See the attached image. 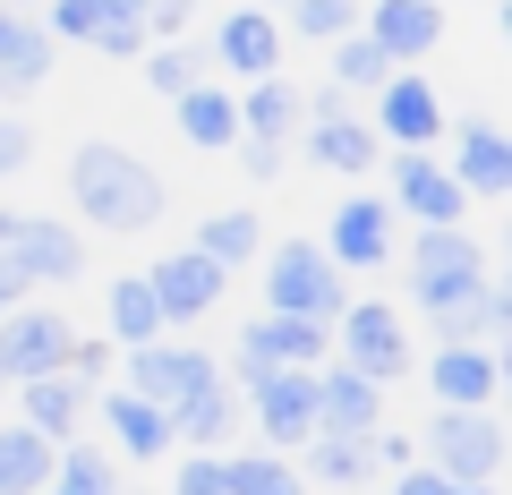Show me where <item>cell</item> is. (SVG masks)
<instances>
[{
	"instance_id": "obj_1",
	"label": "cell",
	"mask_w": 512,
	"mask_h": 495,
	"mask_svg": "<svg viewBox=\"0 0 512 495\" xmlns=\"http://www.w3.org/2000/svg\"><path fill=\"white\" fill-rule=\"evenodd\" d=\"M171 205V180L146 163L137 146L120 137H86L69 154V214L77 231H103V239H146Z\"/></svg>"
},
{
	"instance_id": "obj_2",
	"label": "cell",
	"mask_w": 512,
	"mask_h": 495,
	"mask_svg": "<svg viewBox=\"0 0 512 495\" xmlns=\"http://www.w3.org/2000/svg\"><path fill=\"white\" fill-rule=\"evenodd\" d=\"M402 274H410V308H419L427 325L495 282V274H487V239H478L470 222H453V231H419V239L402 248Z\"/></svg>"
},
{
	"instance_id": "obj_3",
	"label": "cell",
	"mask_w": 512,
	"mask_h": 495,
	"mask_svg": "<svg viewBox=\"0 0 512 495\" xmlns=\"http://www.w3.org/2000/svg\"><path fill=\"white\" fill-rule=\"evenodd\" d=\"M265 316H299V325H333L350 308V274L316 248V239H265Z\"/></svg>"
},
{
	"instance_id": "obj_4",
	"label": "cell",
	"mask_w": 512,
	"mask_h": 495,
	"mask_svg": "<svg viewBox=\"0 0 512 495\" xmlns=\"http://www.w3.org/2000/svg\"><path fill=\"white\" fill-rule=\"evenodd\" d=\"M419 461L453 487H495L504 478V419L495 410H436L419 436Z\"/></svg>"
},
{
	"instance_id": "obj_5",
	"label": "cell",
	"mask_w": 512,
	"mask_h": 495,
	"mask_svg": "<svg viewBox=\"0 0 512 495\" xmlns=\"http://www.w3.org/2000/svg\"><path fill=\"white\" fill-rule=\"evenodd\" d=\"M444 86L427 69H393L376 94H367V129H376V146H393V154H436L444 146Z\"/></svg>"
},
{
	"instance_id": "obj_6",
	"label": "cell",
	"mask_w": 512,
	"mask_h": 495,
	"mask_svg": "<svg viewBox=\"0 0 512 495\" xmlns=\"http://www.w3.org/2000/svg\"><path fill=\"white\" fill-rule=\"evenodd\" d=\"M333 359L350 367V376H367V385H393V376H410V316L384 308V299H350L342 316H333Z\"/></svg>"
},
{
	"instance_id": "obj_7",
	"label": "cell",
	"mask_w": 512,
	"mask_h": 495,
	"mask_svg": "<svg viewBox=\"0 0 512 495\" xmlns=\"http://www.w3.org/2000/svg\"><path fill=\"white\" fill-rule=\"evenodd\" d=\"M291 146L316 171H333V180H376V154H384L376 129H367V111H350V94H333V86L308 94V120H299Z\"/></svg>"
},
{
	"instance_id": "obj_8",
	"label": "cell",
	"mask_w": 512,
	"mask_h": 495,
	"mask_svg": "<svg viewBox=\"0 0 512 495\" xmlns=\"http://www.w3.org/2000/svg\"><path fill=\"white\" fill-rule=\"evenodd\" d=\"M0 248L26 274V291H60V282L86 274V231L69 214H18V205H0Z\"/></svg>"
},
{
	"instance_id": "obj_9",
	"label": "cell",
	"mask_w": 512,
	"mask_h": 495,
	"mask_svg": "<svg viewBox=\"0 0 512 495\" xmlns=\"http://www.w3.org/2000/svg\"><path fill=\"white\" fill-rule=\"evenodd\" d=\"M120 385L171 419L180 402H197V393L222 385V359H214V350H197V342H171V333H163V342H146V350H128V359H120Z\"/></svg>"
},
{
	"instance_id": "obj_10",
	"label": "cell",
	"mask_w": 512,
	"mask_h": 495,
	"mask_svg": "<svg viewBox=\"0 0 512 495\" xmlns=\"http://www.w3.org/2000/svg\"><path fill=\"white\" fill-rule=\"evenodd\" d=\"M69 342H77L69 308H52V299L9 308L0 316V385L18 393V385H35V376H60V367H69Z\"/></svg>"
},
{
	"instance_id": "obj_11",
	"label": "cell",
	"mask_w": 512,
	"mask_h": 495,
	"mask_svg": "<svg viewBox=\"0 0 512 495\" xmlns=\"http://www.w3.org/2000/svg\"><path fill=\"white\" fill-rule=\"evenodd\" d=\"M384 205H393V222H419V231H453L461 214H470V197L453 188V171H444V154H393L384 163Z\"/></svg>"
},
{
	"instance_id": "obj_12",
	"label": "cell",
	"mask_w": 512,
	"mask_h": 495,
	"mask_svg": "<svg viewBox=\"0 0 512 495\" xmlns=\"http://www.w3.org/2000/svg\"><path fill=\"white\" fill-rule=\"evenodd\" d=\"M197 52H205V69L256 86V77H282V52H291V43H282V18H274V9H239V0H231Z\"/></svg>"
},
{
	"instance_id": "obj_13",
	"label": "cell",
	"mask_w": 512,
	"mask_h": 495,
	"mask_svg": "<svg viewBox=\"0 0 512 495\" xmlns=\"http://www.w3.org/2000/svg\"><path fill=\"white\" fill-rule=\"evenodd\" d=\"M342 274H376V265H393L402 257V222H393V205L376 197V188H359V197H342L333 205V222H325V239H316Z\"/></svg>"
},
{
	"instance_id": "obj_14",
	"label": "cell",
	"mask_w": 512,
	"mask_h": 495,
	"mask_svg": "<svg viewBox=\"0 0 512 495\" xmlns=\"http://www.w3.org/2000/svg\"><path fill=\"white\" fill-rule=\"evenodd\" d=\"M444 137H453V154H444V171H453L461 197H512V137L495 111H453L444 120Z\"/></svg>"
},
{
	"instance_id": "obj_15",
	"label": "cell",
	"mask_w": 512,
	"mask_h": 495,
	"mask_svg": "<svg viewBox=\"0 0 512 495\" xmlns=\"http://www.w3.org/2000/svg\"><path fill=\"white\" fill-rule=\"evenodd\" d=\"M146 291H154V308H163V325L180 333V325H197V316L222 308L231 274H222L214 257H197V248H163V257L146 265Z\"/></svg>"
},
{
	"instance_id": "obj_16",
	"label": "cell",
	"mask_w": 512,
	"mask_h": 495,
	"mask_svg": "<svg viewBox=\"0 0 512 495\" xmlns=\"http://www.w3.org/2000/svg\"><path fill=\"white\" fill-rule=\"evenodd\" d=\"M359 35L376 43L393 69H427V60L444 52V0H367Z\"/></svg>"
},
{
	"instance_id": "obj_17",
	"label": "cell",
	"mask_w": 512,
	"mask_h": 495,
	"mask_svg": "<svg viewBox=\"0 0 512 495\" xmlns=\"http://www.w3.org/2000/svg\"><path fill=\"white\" fill-rule=\"evenodd\" d=\"M427 393H436V410H495V393H504V359H495V350H470V342H436V359H427Z\"/></svg>"
},
{
	"instance_id": "obj_18",
	"label": "cell",
	"mask_w": 512,
	"mask_h": 495,
	"mask_svg": "<svg viewBox=\"0 0 512 495\" xmlns=\"http://www.w3.org/2000/svg\"><path fill=\"white\" fill-rule=\"evenodd\" d=\"M248 419L265 436V453H299L316 436V376H265L248 393Z\"/></svg>"
},
{
	"instance_id": "obj_19",
	"label": "cell",
	"mask_w": 512,
	"mask_h": 495,
	"mask_svg": "<svg viewBox=\"0 0 512 495\" xmlns=\"http://www.w3.org/2000/svg\"><path fill=\"white\" fill-rule=\"evenodd\" d=\"M376 427H384V393L367 385V376H350L342 359H325V367H316V436L367 444Z\"/></svg>"
},
{
	"instance_id": "obj_20",
	"label": "cell",
	"mask_w": 512,
	"mask_h": 495,
	"mask_svg": "<svg viewBox=\"0 0 512 495\" xmlns=\"http://www.w3.org/2000/svg\"><path fill=\"white\" fill-rule=\"evenodd\" d=\"M86 419H103L111 453H128V461H171V419H163L154 402H137L128 385H103Z\"/></svg>"
},
{
	"instance_id": "obj_21",
	"label": "cell",
	"mask_w": 512,
	"mask_h": 495,
	"mask_svg": "<svg viewBox=\"0 0 512 495\" xmlns=\"http://www.w3.org/2000/svg\"><path fill=\"white\" fill-rule=\"evenodd\" d=\"M9 402H18V427H35L43 444H77V427H86L94 393L69 385V376H35V385H18Z\"/></svg>"
},
{
	"instance_id": "obj_22",
	"label": "cell",
	"mask_w": 512,
	"mask_h": 495,
	"mask_svg": "<svg viewBox=\"0 0 512 495\" xmlns=\"http://www.w3.org/2000/svg\"><path fill=\"white\" fill-rule=\"evenodd\" d=\"M171 129H180L197 154H231V146H239V103H231V86L205 77V86L171 94Z\"/></svg>"
},
{
	"instance_id": "obj_23",
	"label": "cell",
	"mask_w": 512,
	"mask_h": 495,
	"mask_svg": "<svg viewBox=\"0 0 512 495\" xmlns=\"http://www.w3.org/2000/svg\"><path fill=\"white\" fill-rule=\"evenodd\" d=\"M231 103H239V137H256V146H291L299 120H308V94H299L291 77H256Z\"/></svg>"
},
{
	"instance_id": "obj_24",
	"label": "cell",
	"mask_w": 512,
	"mask_h": 495,
	"mask_svg": "<svg viewBox=\"0 0 512 495\" xmlns=\"http://www.w3.org/2000/svg\"><path fill=\"white\" fill-rule=\"evenodd\" d=\"M163 308H154V291H146V274H111V291H103V342L120 350H146V342H163Z\"/></svg>"
},
{
	"instance_id": "obj_25",
	"label": "cell",
	"mask_w": 512,
	"mask_h": 495,
	"mask_svg": "<svg viewBox=\"0 0 512 495\" xmlns=\"http://www.w3.org/2000/svg\"><path fill=\"white\" fill-rule=\"evenodd\" d=\"M231 436H239V393L231 385H214V393L171 410V453H222Z\"/></svg>"
},
{
	"instance_id": "obj_26",
	"label": "cell",
	"mask_w": 512,
	"mask_h": 495,
	"mask_svg": "<svg viewBox=\"0 0 512 495\" xmlns=\"http://www.w3.org/2000/svg\"><path fill=\"white\" fill-rule=\"evenodd\" d=\"M188 248H197V257H214L222 274H231V265H256V257H265V222H256V205H214V214L197 222V239H188Z\"/></svg>"
},
{
	"instance_id": "obj_27",
	"label": "cell",
	"mask_w": 512,
	"mask_h": 495,
	"mask_svg": "<svg viewBox=\"0 0 512 495\" xmlns=\"http://www.w3.org/2000/svg\"><path fill=\"white\" fill-rule=\"evenodd\" d=\"M52 453H60V444H43L35 427L0 419V495H43V487H52Z\"/></svg>"
},
{
	"instance_id": "obj_28",
	"label": "cell",
	"mask_w": 512,
	"mask_h": 495,
	"mask_svg": "<svg viewBox=\"0 0 512 495\" xmlns=\"http://www.w3.org/2000/svg\"><path fill=\"white\" fill-rule=\"evenodd\" d=\"M52 60H60V43L43 35L35 18H9V43H0V94H35L43 77H52Z\"/></svg>"
},
{
	"instance_id": "obj_29",
	"label": "cell",
	"mask_w": 512,
	"mask_h": 495,
	"mask_svg": "<svg viewBox=\"0 0 512 495\" xmlns=\"http://www.w3.org/2000/svg\"><path fill=\"white\" fill-rule=\"evenodd\" d=\"M359 9L367 0H282L274 18H282V43H342V35H359Z\"/></svg>"
},
{
	"instance_id": "obj_30",
	"label": "cell",
	"mask_w": 512,
	"mask_h": 495,
	"mask_svg": "<svg viewBox=\"0 0 512 495\" xmlns=\"http://www.w3.org/2000/svg\"><path fill=\"white\" fill-rule=\"evenodd\" d=\"M504 325H512V299L487 282L478 299H461V308H444V316H436V342H470V350H495V342H504Z\"/></svg>"
},
{
	"instance_id": "obj_31",
	"label": "cell",
	"mask_w": 512,
	"mask_h": 495,
	"mask_svg": "<svg viewBox=\"0 0 512 495\" xmlns=\"http://www.w3.org/2000/svg\"><path fill=\"white\" fill-rule=\"evenodd\" d=\"M222 487L231 495H308L291 453H222Z\"/></svg>"
},
{
	"instance_id": "obj_32",
	"label": "cell",
	"mask_w": 512,
	"mask_h": 495,
	"mask_svg": "<svg viewBox=\"0 0 512 495\" xmlns=\"http://www.w3.org/2000/svg\"><path fill=\"white\" fill-rule=\"evenodd\" d=\"M299 453H308V470H299V478H316V487H367V478H376V453L350 444V436H308Z\"/></svg>"
},
{
	"instance_id": "obj_33",
	"label": "cell",
	"mask_w": 512,
	"mask_h": 495,
	"mask_svg": "<svg viewBox=\"0 0 512 495\" xmlns=\"http://www.w3.org/2000/svg\"><path fill=\"white\" fill-rule=\"evenodd\" d=\"M52 487L60 495H120V461L103 444H60L52 453Z\"/></svg>"
},
{
	"instance_id": "obj_34",
	"label": "cell",
	"mask_w": 512,
	"mask_h": 495,
	"mask_svg": "<svg viewBox=\"0 0 512 495\" xmlns=\"http://www.w3.org/2000/svg\"><path fill=\"white\" fill-rule=\"evenodd\" d=\"M137 69H146V86L163 94V103H171V94H188V86H205V77H214V69H205V52H197V43H146V52H137Z\"/></svg>"
},
{
	"instance_id": "obj_35",
	"label": "cell",
	"mask_w": 512,
	"mask_h": 495,
	"mask_svg": "<svg viewBox=\"0 0 512 495\" xmlns=\"http://www.w3.org/2000/svg\"><path fill=\"white\" fill-rule=\"evenodd\" d=\"M325 60H333V94H376L384 77H393V60H384V52H376L367 35H342V43H333Z\"/></svg>"
},
{
	"instance_id": "obj_36",
	"label": "cell",
	"mask_w": 512,
	"mask_h": 495,
	"mask_svg": "<svg viewBox=\"0 0 512 495\" xmlns=\"http://www.w3.org/2000/svg\"><path fill=\"white\" fill-rule=\"evenodd\" d=\"M60 376H69V385H86V393H103L111 376H120V350H111L103 333H77V342H69V367H60Z\"/></svg>"
},
{
	"instance_id": "obj_37",
	"label": "cell",
	"mask_w": 512,
	"mask_h": 495,
	"mask_svg": "<svg viewBox=\"0 0 512 495\" xmlns=\"http://www.w3.org/2000/svg\"><path fill=\"white\" fill-rule=\"evenodd\" d=\"M35 171V120H18V111H0V188L26 180Z\"/></svg>"
},
{
	"instance_id": "obj_38",
	"label": "cell",
	"mask_w": 512,
	"mask_h": 495,
	"mask_svg": "<svg viewBox=\"0 0 512 495\" xmlns=\"http://www.w3.org/2000/svg\"><path fill=\"white\" fill-rule=\"evenodd\" d=\"M171 495H231L222 487V453H180L171 461Z\"/></svg>"
},
{
	"instance_id": "obj_39",
	"label": "cell",
	"mask_w": 512,
	"mask_h": 495,
	"mask_svg": "<svg viewBox=\"0 0 512 495\" xmlns=\"http://www.w3.org/2000/svg\"><path fill=\"white\" fill-rule=\"evenodd\" d=\"M197 26V0H146V43H180Z\"/></svg>"
},
{
	"instance_id": "obj_40",
	"label": "cell",
	"mask_w": 512,
	"mask_h": 495,
	"mask_svg": "<svg viewBox=\"0 0 512 495\" xmlns=\"http://www.w3.org/2000/svg\"><path fill=\"white\" fill-rule=\"evenodd\" d=\"M393 495H495V487H453V478H436L427 461H410V470H393Z\"/></svg>"
},
{
	"instance_id": "obj_41",
	"label": "cell",
	"mask_w": 512,
	"mask_h": 495,
	"mask_svg": "<svg viewBox=\"0 0 512 495\" xmlns=\"http://www.w3.org/2000/svg\"><path fill=\"white\" fill-rule=\"evenodd\" d=\"M239 180H282V163H291V146H256V137H239Z\"/></svg>"
},
{
	"instance_id": "obj_42",
	"label": "cell",
	"mask_w": 512,
	"mask_h": 495,
	"mask_svg": "<svg viewBox=\"0 0 512 495\" xmlns=\"http://www.w3.org/2000/svg\"><path fill=\"white\" fill-rule=\"evenodd\" d=\"M367 453H376V470H410V461H419V436H367Z\"/></svg>"
},
{
	"instance_id": "obj_43",
	"label": "cell",
	"mask_w": 512,
	"mask_h": 495,
	"mask_svg": "<svg viewBox=\"0 0 512 495\" xmlns=\"http://www.w3.org/2000/svg\"><path fill=\"white\" fill-rule=\"evenodd\" d=\"M26 299H35V291H26V274L9 265V248H0V316H9V308H26Z\"/></svg>"
},
{
	"instance_id": "obj_44",
	"label": "cell",
	"mask_w": 512,
	"mask_h": 495,
	"mask_svg": "<svg viewBox=\"0 0 512 495\" xmlns=\"http://www.w3.org/2000/svg\"><path fill=\"white\" fill-rule=\"evenodd\" d=\"M9 18H18V9H9V0H0V43H9Z\"/></svg>"
},
{
	"instance_id": "obj_45",
	"label": "cell",
	"mask_w": 512,
	"mask_h": 495,
	"mask_svg": "<svg viewBox=\"0 0 512 495\" xmlns=\"http://www.w3.org/2000/svg\"><path fill=\"white\" fill-rule=\"evenodd\" d=\"M9 9H18V18H26V9H52V0H9Z\"/></svg>"
},
{
	"instance_id": "obj_46",
	"label": "cell",
	"mask_w": 512,
	"mask_h": 495,
	"mask_svg": "<svg viewBox=\"0 0 512 495\" xmlns=\"http://www.w3.org/2000/svg\"><path fill=\"white\" fill-rule=\"evenodd\" d=\"M239 9H282V0H239Z\"/></svg>"
},
{
	"instance_id": "obj_47",
	"label": "cell",
	"mask_w": 512,
	"mask_h": 495,
	"mask_svg": "<svg viewBox=\"0 0 512 495\" xmlns=\"http://www.w3.org/2000/svg\"><path fill=\"white\" fill-rule=\"evenodd\" d=\"M0 410H9V385H0Z\"/></svg>"
},
{
	"instance_id": "obj_48",
	"label": "cell",
	"mask_w": 512,
	"mask_h": 495,
	"mask_svg": "<svg viewBox=\"0 0 512 495\" xmlns=\"http://www.w3.org/2000/svg\"><path fill=\"white\" fill-rule=\"evenodd\" d=\"M128 9H146V0H128Z\"/></svg>"
},
{
	"instance_id": "obj_49",
	"label": "cell",
	"mask_w": 512,
	"mask_h": 495,
	"mask_svg": "<svg viewBox=\"0 0 512 495\" xmlns=\"http://www.w3.org/2000/svg\"><path fill=\"white\" fill-rule=\"evenodd\" d=\"M43 495H60V487H43Z\"/></svg>"
},
{
	"instance_id": "obj_50",
	"label": "cell",
	"mask_w": 512,
	"mask_h": 495,
	"mask_svg": "<svg viewBox=\"0 0 512 495\" xmlns=\"http://www.w3.org/2000/svg\"><path fill=\"white\" fill-rule=\"evenodd\" d=\"M487 9H495V0H487Z\"/></svg>"
}]
</instances>
